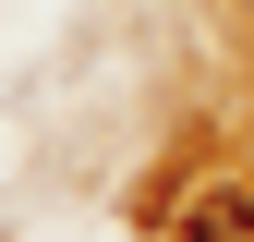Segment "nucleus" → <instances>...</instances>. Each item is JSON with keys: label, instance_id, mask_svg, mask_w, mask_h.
<instances>
[{"label": "nucleus", "instance_id": "nucleus-1", "mask_svg": "<svg viewBox=\"0 0 254 242\" xmlns=\"http://www.w3.org/2000/svg\"><path fill=\"white\" fill-rule=\"evenodd\" d=\"M182 242H254V182H206L182 206Z\"/></svg>", "mask_w": 254, "mask_h": 242}]
</instances>
